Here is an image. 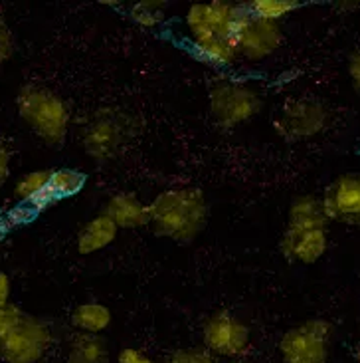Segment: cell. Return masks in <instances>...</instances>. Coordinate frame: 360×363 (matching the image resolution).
<instances>
[{"label":"cell","instance_id":"obj_27","mask_svg":"<svg viewBox=\"0 0 360 363\" xmlns=\"http://www.w3.org/2000/svg\"><path fill=\"white\" fill-rule=\"evenodd\" d=\"M119 363H155L146 354L141 350H133V347H125L119 354Z\"/></svg>","mask_w":360,"mask_h":363},{"label":"cell","instance_id":"obj_7","mask_svg":"<svg viewBox=\"0 0 360 363\" xmlns=\"http://www.w3.org/2000/svg\"><path fill=\"white\" fill-rule=\"evenodd\" d=\"M202 340L208 352L222 357H238L250 347V330L228 312H216L204 322Z\"/></svg>","mask_w":360,"mask_h":363},{"label":"cell","instance_id":"obj_30","mask_svg":"<svg viewBox=\"0 0 360 363\" xmlns=\"http://www.w3.org/2000/svg\"><path fill=\"white\" fill-rule=\"evenodd\" d=\"M8 153L4 151V147L0 145V185L8 179Z\"/></svg>","mask_w":360,"mask_h":363},{"label":"cell","instance_id":"obj_4","mask_svg":"<svg viewBox=\"0 0 360 363\" xmlns=\"http://www.w3.org/2000/svg\"><path fill=\"white\" fill-rule=\"evenodd\" d=\"M245 4L214 0L210 4H192L186 12V26L194 42L204 38H222L234 44L238 26L245 16Z\"/></svg>","mask_w":360,"mask_h":363},{"label":"cell","instance_id":"obj_14","mask_svg":"<svg viewBox=\"0 0 360 363\" xmlns=\"http://www.w3.org/2000/svg\"><path fill=\"white\" fill-rule=\"evenodd\" d=\"M329 216L319 196L303 195L297 196L289 206V228L311 230V228H325L329 226Z\"/></svg>","mask_w":360,"mask_h":363},{"label":"cell","instance_id":"obj_13","mask_svg":"<svg viewBox=\"0 0 360 363\" xmlns=\"http://www.w3.org/2000/svg\"><path fill=\"white\" fill-rule=\"evenodd\" d=\"M103 215L109 216L117 228H141L149 225V206L143 205L131 193H119L111 196Z\"/></svg>","mask_w":360,"mask_h":363},{"label":"cell","instance_id":"obj_8","mask_svg":"<svg viewBox=\"0 0 360 363\" xmlns=\"http://www.w3.org/2000/svg\"><path fill=\"white\" fill-rule=\"evenodd\" d=\"M329 113L323 104L315 99H293L281 109V116L275 121L277 133L287 141L315 138L327 125Z\"/></svg>","mask_w":360,"mask_h":363},{"label":"cell","instance_id":"obj_19","mask_svg":"<svg viewBox=\"0 0 360 363\" xmlns=\"http://www.w3.org/2000/svg\"><path fill=\"white\" fill-rule=\"evenodd\" d=\"M86 185V175L76 169H59L52 171L48 189L54 193L56 199H68V196L78 195L79 191Z\"/></svg>","mask_w":360,"mask_h":363},{"label":"cell","instance_id":"obj_21","mask_svg":"<svg viewBox=\"0 0 360 363\" xmlns=\"http://www.w3.org/2000/svg\"><path fill=\"white\" fill-rule=\"evenodd\" d=\"M50 177H52V171H32V173H26L24 177L18 179V183L14 186V195L28 203L32 196H36L42 189L48 186Z\"/></svg>","mask_w":360,"mask_h":363},{"label":"cell","instance_id":"obj_2","mask_svg":"<svg viewBox=\"0 0 360 363\" xmlns=\"http://www.w3.org/2000/svg\"><path fill=\"white\" fill-rule=\"evenodd\" d=\"M16 108L20 118L28 123L44 143L52 147L64 143L68 135L69 109L58 94L36 84H28L18 91Z\"/></svg>","mask_w":360,"mask_h":363},{"label":"cell","instance_id":"obj_26","mask_svg":"<svg viewBox=\"0 0 360 363\" xmlns=\"http://www.w3.org/2000/svg\"><path fill=\"white\" fill-rule=\"evenodd\" d=\"M54 203H58V199L54 196V193L50 191L48 186L42 189L38 195L32 196L28 201V205L32 206V211H44V208H48V206L54 205Z\"/></svg>","mask_w":360,"mask_h":363},{"label":"cell","instance_id":"obj_29","mask_svg":"<svg viewBox=\"0 0 360 363\" xmlns=\"http://www.w3.org/2000/svg\"><path fill=\"white\" fill-rule=\"evenodd\" d=\"M10 300V278L0 272V308H6Z\"/></svg>","mask_w":360,"mask_h":363},{"label":"cell","instance_id":"obj_23","mask_svg":"<svg viewBox=\"0 0 360 363\" xmlns=\"http://www.w3.org/2000/svg\"><path fill=\"white\" fill-rule=\"evenodd\" d=\"M166 363H216L212 354L208 350H178L170 355Z\"/></svg>","mask_w":360,"mask_h":363},{"label":"cell","instance_id":"obj_15","mask_svg":"<svg viewBox=\"0 0 360 363\" xmlns=\"http://www.w3.org/2000/svg\"><path fill=\"white\" fill-rule=\"evenodd\" d=\"M117 226L105 215H99L91 218L88 225L79 230L78 235V252L88 256L98 252L101 248H108L117 238Z\"/></svg>","mask_w":360,"mask_h":363},{"label":"cell","instance_id":"obj_10","mask_svg":"<svg viewBox=\"0 0 360 363\" xmlns=\"http://www.w3.org/2000/svg\"><path fill=\"white\" fill-rule=\"evenodd\" d=\"M127 133L129 128L123 116L103 111L91 119L88 128L83 129V149L95 161H108L115 157L119 149L123 147Z\"/></svg>","mask_w":360,"mask_h":363},{"label":"cell","instance_id":"obj_3","mask_svg":"<svg viewBox=\"0 0 360 363\" xmlns=\"http://www.w3.org/2000/svg\"><path fill=\"white\" fill-rule=\"evenodd\" d=\"M332 325L327 320H307L285 332L279 342L283 363H329Z\"/></svg>","mask_w":360,"mask_h":363},{"label":"cell","instance_id":"obj_24","mask_svg":"<svg viewBox=\"0 0 360 363\" xmlns=\"http://www.w3.org/2000/svg\"><path fill=\"white\" fill-rule=\"evenodd\" d=\"M22 314H24V312L12 304H8L6 308H0V340L8 334L14 325L18 324V320L22 318Z\"/></svg>","mask_w":360,"mask_h":363},{"label":"cell","instance_id":"obj_18","mask_svg":"<svg viewBox=\"0 0 360 363\" xmlns=\"http://www.w3.org/2000/svg\"><path fill=\"white\" fill-rule=\"evenodd\" d=\"M194 50L198 58L204 60L210 66H218V68H226L236 60V50L232 42L222 38H204L194 42Z\"/></svg>","mask_w":360,"mask_h":363},{"label":"cell","instance_id":"obj_5","mask_svg":"<svg viewBox=\"0 0 360 363\" xmlns=\"http://www.w3.org/2000/svg\"><path fill=\"white\" fill-rule=\"evenodd\" d=\"M262 98L255 89L234 82H218L210 89V113L220 128L232 129L255 118Z\"/></svg>","mask_w":360,"mask_h":363},{"label":"cell","instance_id":"obj_20","mask_svg":"<svg viewBox=\"0 0 360 363\" xmlns=\"http://www.w3.org/2000/svg\"><path fill=\"white\" fill-rule=\"evenodd\" d=\"M255 18L267 20V22H277L283 16L299 6L297 0H252L245 4Z\"/></svg>","mask_w":360,"mask_h":363},{"label":"cell","instance_id":"obj_6","mask_svg":"<svg viewBox=\"0 0 360 363\" xmlns=\"http://www.w3.org/2000/svg\"><path fill=\"white\" fill-rule=\"evenodd\" d=\"M50 330L40 320L22 314L18 324L0 340V357L6 363H38L50 347Z\"/></svg>","mask_w":360,"mask_h":363},{"label":"cell","instance_id":"obj_22","mask_svg":"<svg viewBox=\"0 0 360 363\" xmlns=\"http://www.w3.org/2000/svg\"><path fill=\"white\" fill-rule=\"evenodd\" d=\"M165 10L166 2H163V0H143V2H137L133 6L131 16L141 26H155L161 22Z\"/></svg>","mask_w":360,"mask_h":363},{"label":"cell","instance_id":"obj_1","mask_svg":"<svg viewBox=\"0 0 360 363\" xmlns=\"http://www.w3.org/2000/svg\"><path fill=\"white\" fill-rule=\"evenodd\" d=\"M208 205L200 189H168L149 205V223L158 236L188 245L204 230Z\"/></svg>","mask_w":360,"mask_h":363},{"label":"cell","instance_id":"obj_11","mask_svg":"<svg viewBox=\"0 0 360 363\" xmlns=\"http://www.w3.org/2000/svg\"><path fill=\"white\" fill-rule=\"evenodd\" d=\"M323 206L329 220L360 226V173H344L325 189Z\"/></svg>","mask_w":360,"mask_h":363},{"label":"cell","instance_id":"obj_9","mask_svg":"<svg viewBox=\"0 0 360 363\" xmlns=\"http://www.w3.org/2000/svg\"><path fill=\"white\" fill-rule=\"evenodd\" d=\"M281 42L283 32L277 22L255 18L252 12L248 10L242 24L236 30V56H243L245 60H263L272 56L273 52L281 46Z\"/></svg>","mask_w":360,"mask_h":363},{"label":"cell","instance_id":"obj_12","mask_svg":"<svg viewBox=\"0 0 360 363\" xmlns=\"http://www.w3.org/2000/svg\"><path fill=\"white\" fill-rule=\"evenodd\" d=\"M327 246H329V236L325 228L299 230L287 226L279 242V252L289 262L315 264L327 252Z\"/></svg>","mask_w":360,"mask_h":363},{"label":"cell","instance_id":"obj_16","mask_svg":"<svg viewBox=\"0 0 360 363\" xmlns=\"http://www.w3.org/2000/svg\"><path fill=\"white\" fill-rule=\"evenodd\" d=\"M71 324L74 328H78L81 334L98 335L103 330H108L111 324V312L108 306L99 304V302H86L71 312Z\"/></svg>","mask_w":360,"mask_h":363},{"label":"cell","instance_id":"obj_28","mask_svg":"<svg viewBox=\"0 0 360 363\" xmlns=\"http://www.w3.org/2000/svg\"><path fill=\"white\" fill-rule=\"evenodd\" d=\"M349 74H351L354 88L360 89V52L352 54L351 60H349Z\"/></svg>","mask_w":360,"mask_h":363},{"label":"cell","instance_id":"obj_25","mask_svg":"<svg viewBox=\"0 0 360 363\" xmlns=\"http://www.w3.org/2000/svg\"><path fill=\"white\" fill-rule=\"evenodd\" d=\"M12 50H14L12 34H10V28L6 26L4 18L0 16V62L8 60L12 56Z\"/></svg>","mask_w":360,"mask_h":363},{"label":"cell","instance_id":"obj_17","mask_svg":"<svg viewBox=\"0 0 360 363\" xmlns=\"http://www.w3.org/2000/svg\"><path fill=\"white\" fill-rule=\"evenodd\" d=\"M68 363H109L108 345L98 335H76L69 345Z\"/></svg>","mask_w":360,"mask_h":363}]
</instances>
